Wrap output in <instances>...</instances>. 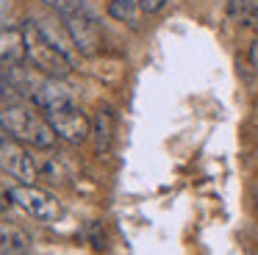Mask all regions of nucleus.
I'll return each instance as SVG.
<instances>
[{
    "label": "nucleus",
    "instance_id": "nucleus-1",
    "mask_svg": "<svg viewBox=\"0 0 258 255\" xmlns=\"http://www.w3.org/2000/svg\"><path fill=\"white\" fill-rule=\"evenodd\" d=\"M0 125L17 142H25L36 150H50L56 144V131L50 128L47 116H39L31 105L20 103V100H9L3 103V111H0Z\"/></svg>",
    "mask_w": 258,
    "mask_h": 255
},
{
    "label": "nucleus",
    "instance_id": "nucleus-2",
    "mask_svg": "<svg viewBox=\"0 0 258 255\" xmlns=\"http://www.w3.org/2000/svg\"><path fill=\"white\" fill-rule=\"evenodd\" d=\"M25 31V47H28V61L34 64L36 72L47 78H67L73 64H70V53H64L61 47H56L53 42H47L42 36V31L36 28V22L31 20Z\"/></svg>",
    "mask_w": 258,
    "mask_h": 255
},
{
    "label": "nucleus",
    "instance_id": "nucleus-3",
    "mask_svg": "<svg viewBox=\"0 0 258 255\" xmlns=\"http://www.w3.org/2000/svg\"><path fill=\"white\" fill-rule=\"evenodd\" d=\"M50 128L56 131L58 139H64L67 144H84L92 136V119L81 108H75L73 103L61 105V108L45 111Z\"/></svg>",
    "mask_w": 258,
    "mask_h": 255
},
{
    "label": "nucleus",
    "instance_id": "nucleus-4",
    "mask_svg": "<svg viewBox=\"0 0 258 255\" xmlns=\"http://www.w3.org/2000/svg\"><path fill=\"white\" fill-rule=\"evenodd\" d=\"M9 200H14V203L20 205V208L25 211V214L36 216L39 222H56L58 214H61V205H58L56 197H50L47 192H42V188L36 186H25V183H17V186H12L6 192Z\"/></svg>",
    "mask_w": 258,
    "mask_h": 255
},
{
    "label": "nucleus",
    "instance_id": "nucleus-5",
    "mask_svg": "<svg viewBox=\"0 0 258 255\" xmlns=\"http://www.w3.org/2000/svg\"><path fill=\"white\" fill-rule=\"evenodd\" d=\"M0 164H3L6 175H12L14 180L25 183V186H36V180H39V161L34 155H28V150L20 147L17 139H3Z\"/></svg>",
    "mask_w": 258,
    "mask_h": 255
},
{
    "label": "nucleus",
    "instance_id": "nucleus-6",
    "mask_svg": "<svg viewBox=\"0 0 258 255\" xmlns=\"http://www.w3.org/2000/svg\"><path fill=\"white\" fill-rule=\"evenodd\" d=\"M64 25H67L70 36H73V44L81 55H95L103 44V33L97 28V22L92 20L86 11H75V14L64 17Z\"/></svg>",
    "mask_w": 258,
    "mask_h": 255
},
{
    "label": "nucleus",
    "instance_id": "nucleus-7",
    "mask_svg": "<svg viewBox=\"0 0 258 255\" xmlns=\"http://www.w3.org/2000/svg\"><path fill=\"white\" fill-rule=\"evenodd\" d=\"M25 97L42 111H53V108H61V105H70L73 103V94L70 89L61 83V78H42V81H34L28 89Z\"/></svg>",
    "mask_w": 258,
    "mask_h": 255
},
{
    "label": "nucleus",
    "instance_id": "nucleus-8",
    "mask_svg": "<svg viewBox=\"0 0 258 255\" xmlns=\"http://www.w3.org/2000/svg\"><path fill=\"white\" fill-rule=\"evenodd\" d=\"M0 55L6 67H17L28 58V47H25V31L23 28L3 25V36H0Z\"/></svg>",
    "mask_w": 258,
    "mask_h": 255
},
{
    "label": "nucleus",
    "instance_id": "nucleus-9",
    "mask_svg": "<svg viewBox=\"0 0 258 255\" xmlns=\"http://www.w3.org/2000/svg\"><path fill=\"white\" fill-rule=\"evenodd\" d=\"M92 136H95V150L97 155H106L114 144V114L108 105H100L92 119Z\"/></svg>",
    "mask_w": 258,
    "mask_h": 255
},
{
    "label": "nucleus",
    "instance_id": "nucleus-10",
    "mask_svg": "<svg viewBox=\"0 0 258 255\" xmlns=\"http://www.w3.org/2000/svg\"><path fill=\"white\" fill-rule=\"evenodd\" d=\"M36 28L42 31V36L47 39V42H53L56 47H61L64 53H70V44H73V36H70L67 25H64V31L58 25H53V20H47V17H36Z\"/></svg>",
    "mask_w": 258,
    "mask_h": 255
},
{
    "label": "nucleus",
    "instance_id": "nucleus-11",
    "mask_svg": "<svg viewBox=\"0 0 258 255\" xmlns=\"http://www.w3.org/2000/svg\"><path fill=\"white\" fill-rule=\"evenodd\" d=\"M0 236H3V255H20V252H25L28 249V244H31V238L25 236L20 227H12V225H3L0 227Z\"/></svg>",
    "mask_w": 258,
    "mask_h": 255
},
{
    "label": "nucleus",
    "instance_id": "nucleus-12",
    "mask_svg": "<svg viewBox=\"0 0 258 255\" xmlns=\"http://www.w3.org/2000/svg\"><path fill=\"white\" fill-rule=\"evenodd\" d=\"M136 9H142L136 0H108V14H111L117 22L136 25Z\"/></svg>",
    "mask_w": 258,
    "mask_h": 255
},
{
    "label": "nucleus",
    "instance_id": "nucleus-13",
    "mask_svg": "<svg viewBox=\"0 0 258 255\" xmlns=\"http://www.w3.org/2000/svg\"><path fill=\"white\" fill-rule=\"evenodd\" d=\"M42 3H45L47 9H53L56 14H61V17H70V14H75V11H84V3H81V0H42Z\"/></svg>",
    "mask_w": 258,
    "mask_h": 255
},
{
    "label": "nucleus",
    "instance_id": "nucleus-14",
    "mask_svg": "<svg viewBox=\"0 0 258 255\" xmlns=\"http://www.w3.org/2000/svg\"><path fill=\"white\" fill-rule=\"evenodd\" d=\"M139 6L147 14H156V11H161L164 6H167V0H139Z\"/></svg>",
    "mask_w": 258,
    "mask_h": 255
},
{
    "label": "nucleus",
    "instance_id": "nucleus-15",
    "mask_svg": "<svg viewBox=\"0 0 258 255\" xmlns=\"http://www.w3.org/2000/svg\"><path fill=\"white\" fill-rule=\"evenodd\" d=\"M247 58H250V67L258 72V39L250 44V53H247Z\"/></svg>",
    "mask_w": 258,
    "mask_h": 255
}]
</instances>
